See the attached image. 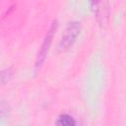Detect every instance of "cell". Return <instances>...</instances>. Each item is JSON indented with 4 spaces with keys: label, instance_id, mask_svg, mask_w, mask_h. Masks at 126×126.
<instances>
[{
    "label": "cell",
    "instance_id": "3957f363",
    "mask_svg": "<svg viewBox=\"0 0 126 126\" xmlns=\"http://www.w3.org/2000/svg\"><path fill=\"white\" fill-rule=\"evenodd\" d=\"M55 126H75V120L68 114H62L57 118Z\"/></svg>",
    "mask_w": 126,
    "mask_h": 126
},
{
    "label": "cell",
    "instance_id": "7a4b0ae2",
    "mask_svg": "<svg viewBox=\"0 0 126 126\" xmlns=\"http://www.w3.org/2000/svg\"><path fill=\"white\" fill-rule=\"evenodd\" d=\"M56 28H57V24H56V21H55L51 24L49 30L47 31V33H46V35L43 39V42L41 44V47H40L39 51H38V54L36 56V61H35V70H38L41 67L44 60H45V57H46L47 52L49 50V46L52 42L53 34L56 31Z\"/></svg>",
    "mask_w": 126,
    "mask_h": 126
},
{
    "label": "cell",
    "instance_id": "277c9868",
    "mask_svg": "<svg viewBox=\"0 0 126 126\" xmlns=\"http://www.w3.org/2000/svg\"><path fill=\"white\" fill-rule=\"evenodd\" d=\"M12 76H13V71L10 68L0 71V86L8 82L12 78Z\"/></svg>",
    "mask_w": 126,
    "mask_h": 126
},
{
    "label": "cell",
    "instance_id": "6da1fadb",
    "mask_svg": "<svg viewBox=\"0 0 126 126\" xmlns=\"http://www.w3.org/2000/svg\"><path fill=\"white\" fill-rule=\"evenodd\" d=\"M81 31L80 23L78 22H71L65 29V32L62 35V38L59 43V48L61 50H65L69 48L76 40L77 36L79 35Z\"/></svg>",
    "mask_w": 126,
    "mask_h": 126
}]
</instances>
